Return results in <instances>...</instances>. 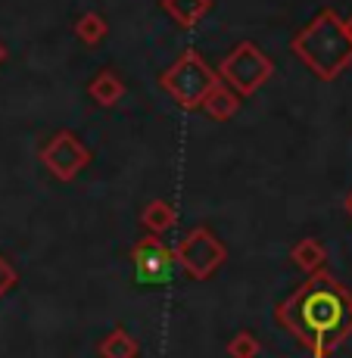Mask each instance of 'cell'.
<instances>
[{"mask_svg": "<svg viewBox=\"0 0 352 358\" xmlns=\"http://www.w3.org/2000/svg\"><path fill=\"white\" fill-rule=\"evenodd\" d=\"M272 69H274L272 59L256 44H240V47H234V53L222 63V75L227 78V85H234L240 94H253L272 75Z\"/></svg>", "mask_w": 352, "mask_h": 358, "instance_id": "4", "label": "cell"}, {"mask_svg": "<svg viewBox=\"0 0 352 358\" xmlns=\"http://www.w3.org/2000/svg\"><path fill=\"white\" fill-rule=\"evenodd\" d=\"M162 6H165V13H169L175 22H181V25H197L199 19L209 13V0H162Z\"/></svg>", "mask_w": 352, "mask_h": 358, "instance_id": "8", "label": "cell"}, {"mask_svg": "<svg viewBox=\"0 0 352 358\" xmlns=\"http://www.w3.org/2000/svg\"><path fill=\"white\" fill-rule=\"evenodd\" d=\"M203 106H206V113L216 115V119H227V115L237 113V97H234V94H227L225 85H216V91L203 100Z\"/></svg>", "mask_w": 352, "mask_h": 358, "instance_id": "11", "label": "cell"}, {"mask_svg": "<svg viewBox=\"0 0 352 358\" xmlns=\"http://www.w3.org/2000/svg\"><path fill=\"white\" fill-rule=\"evenodd\" d=\"M216 75L212 69L197 57V53H184L169 72L162 75V87L171 94L184 109H197L203 106V100L216 91Z\"/></svg>", "mask_w": 352, "mask_h": 358, "instance_id": "3", "label": "cell"}, {"mask_svg": "<svg viewBox=\"0 0 352 358\" xmlns=\"http://www.w3.org/2000/svg\"><path fill=\"white\" fill-rule=\"evenodd\" d=\"M10 287H13V271H10V265H6V262H0V296L10 290Z\"/></svg>", "mask_w": 352, "mask_h": 358, "instance_id": "16", "label": "cell"}, {"mask_svg": "<svg viewBox=\"0 0 352 358\" xmlns=\"http://www.w3.org/2000/svg\"><path fill=\"white\" fill-rule=\"evenodd\" d=\"M225 259V246L218 243L206 228H197L190 237H184V243L178 246V262L193 274L197 280L209 278Z\"/></svg>", "mask_w": 352, "mask_h": 358, "instance_id": "6", "label": "cell"}, {"mask_svg": "<svg viewBox=\"0 0 352 358\" xmlns=\"http://www.w3.org/2000/svg\"><path fill=\"white\" fill-rule=\"evenodd\" d=\"M278 321L309 349L328 352L352 334V293L330 274H315L278 308Z\"/></svg>", "mask_w": 352, "mask_h": 358, "instance_id": "1", "label": "cell"}, {"mask_svg": "<svg viewBox=\"0 0 352 358\" xmlns=\"http://www.w3.org/2000/svg\"><path fill=\"white\" fill-rule=\"evenodd\" d=\"M125 94V85H122L119 78H115L113 72H103V75H97L94 78V85H91V97L97 103H103V106H113L115 100Z\"/></svg>", "mask_w": 352, "mask_h": 358, "instance_id": "10", "label": "cell"}, {"mask_svg": "<svg viewBox=\"0 0 352 358\" xmlns=\"http://www.w3.org/2000/svg\"><path fill=\"white\" fill-rule=\"evenodd\" d=\"M343 25H346V31H349V38H352V19H346V22H343Z\"/></svg>", "mask_w": 352, "mask_h": 358, "instance_id": "18", "label": "cell"}, {"mask_svg": "<svg viewBox=\"0 0 352 358\" xmlns=\"http://www.w3.org/2000/svg\"><path fill=\"white\" fill-rule=\"evenodd\" d=\"M44 165L59 178V181H72V178L87 165V150L81 147L69 131H63V134H57L44 147Z\"/></svg>", "mask_w": 352, "mask_h": 358, "instance_id": "7", "label": "cell"}, {"mask_svg": "<svg viewBox=\"0 0 352 358\" xmlns=\"http://www.w3.org/2000/svg\"><path fill=\"white\" fill-rule=\"evenodd\" d=\"M134 274L141 284H153V287H162L175 278V268L178 262L171 256V250L165 243H160L156 237H143L141 243L134 246Z\"/></svg>", "mask_w": 352, "mask_h": 358, "instance_id": "5", "label": "cell"}, {"mask_svg": "<svg viewBox=\"0 0 352 358\" xmlns=\"http://www.w3.org/2000/svg\"><path fill=\"white\" fill-rule=\"evenodd\" d=\"M75 34H78L81 41H87V44H97V41L106 34V22H103L97 13H87V16H81L78 22H75Z\"/></svg>", "mask_w": 352, "mask_h": 358, "instance_id": "14", "label": "cell"}, {"mask_svg": "<svg viewBox=\"0 0 352 358\" xmlns=\"http://www.w3.org/2000/svg\"><path fill=\"white\" fill-rule=\"evenodd\" d=\"M227 352L234 358H256L259 355V343L253 340L250 334H237L231 343H227Z\"/></svg>", "mask_w": 352, "mask_h": 358, "instance_id": "15", "label": "cell"}, {"mask_svg": "<svg viewBox=\"0 0 352 358\" xmlns=\"http://www.w3.org/2000/svg\"><path fill=\"white\" fill-rule=\"evenodd\" d=\"M100 355L103 358H134L137 355V340L128 336L125 330L119 327L100 343Z\"/></svg>", "mask_w": 352, "mask_h": 358, "instance_id": "9", "label": "cell"}, {"mask_svg": "<svg viewBox=\"0 0 352 358\" xmlns=\"http://www.w3.org/2000/svg\"><path fill=\"white\" fill-rule=\"evenodd\" d=\"M346 212H349V215H352V194L346 196Z\"/></svg>", "mask_w": 352, "mask_h": 358, "instance_id": "17", "label": "cell"}, {"mask_svg": "<svg viewBox=\"0 0 352 358\" xmlns=\"http://www.w3.org/2000/svg\"><path fill=\"white\" fill-rule=\"evenodd\" d=\"M171 222H175V212H171L169 203H150L143 209V224L150 231H165V228H171Z\"/></svg>", "mask_w": 352, "mask_h": 358, "instance_id": "12", "label": "cell"}, {"mask_svg": "<svg viewBox=\"0 0 352 358\" xmlns=\"http://www.w3.org/2000/svg\"><path fill=\"white\" fill-rule=\"evenodd\" d=\"M0 57H3V53H0Z\"/></svg>", "mask_w": 352, "mask_h": 358, "instance_id": "19", "label": "cell"}, {"mask_svg": "<svg viewBox=\"0 0 352 358\" xmlns=\"http://www.w3.org/2000/svg\"><path fill=\"white\" fill-rule=\"evenodd\" d=\"M293 262L300 268H306V271H315V268L324 262V250L321 243H315V240H302L300 246L293 250Z\"/></svg>", "mask_w": 352, "mask_h": 358, "instance_id": "13", "label": "cell"}, {"mask_svg": "<svg viewBox=\"0 0 352 358\" xmlns=\"http://www.w3.org/2000/svg\"><path fill=\"white\" fill-rule=\"evenodd\" d=\"M293 50L318 78L330 81L352 63V38L340 16L324 10L293 38Z\"/></svg>", "mask_w": 352, "mask_h": 358, "instance_id": "2", "label": "cell"}]
</instances>
